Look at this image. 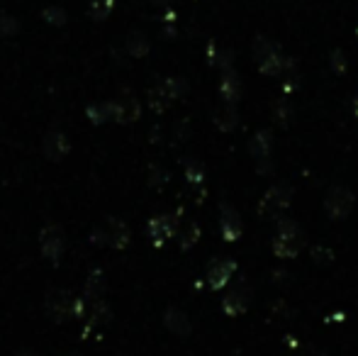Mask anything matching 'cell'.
Wrapping results in <instances>:
<instances>
[{
	"instance_id": "30bf717a",
	"label": "cell",
	"mask_w": 358,
	"mask_h": 356,
	"mask_svg": "<svg viewBox=\"0 0 358 356\" xmlns=\"http://www.w3.org/2000/svg\"><path fill=\"white\" fill-rule=\"evenodd\" d=\"M234 271H236V264L231 262V259H215L208 266V276H205V278H208V285L213 290H222L229 283Z\"/></svg>"
},
{
	"instance_id": "7a4b0ae2",
	"label": "cell",
	"mask_w": 358,
	"mask_h": 356,
	"mask_svg": "<svg viewBox=\"0 0 358 356\" xmlns=\"http://www.w3.org/2000/svg\"><path fill=\"white\" fill-rule=\"evenodd\" d=\"M88 239L95 247H113L117 252H122L132 242V232H129V227L120 218H108L90 232Z\"/></svg>"
},
{
	"instance_id": "8992f818",
	"label": "cell",
	"mask_w": 358,
	"mask_h": 356,
	"mask_svg": "<svg viewBox=\"0 0 358 356\" xmlns=\"http://www.w3.org/2000/svg\"><path fill=\"white\" fill-rule=\"evenodd\" d=\"M354 193L346 185H334L324 198V210L331 220H346L354 210Z\"/></svg>"
},
{
	"instance_id": "f546056e",
	"label": "cell",
	"mask_w": 358,
	"mask_h": 356,
	"mask_svg": "<svg viewBox=\"0 0 358 356\" xmlns=\"http://www.w3.org/2000/svg\"><path fill=\"white\" fill-rule=\"evenodd\" d=\"M331 66L339 69V71H344V54L336 52V54H334V59H331Z\"/></svg>"
},
{
	"instance_id": "1f68e13d",
	"label": "cell",
	"mask_w": 358,
	"mask_h": 356,
	"mask_svg": "<svg viewBox=\"0 0 358 356\" xmlns=\"http://www.w3.org/2000/svg\"><path fill=\"white\" fill-rule=\"evenodd\" d=\"M17 356H42V354H34V352H27V349H24V352H20Z\"/></svg>"
},
{
	"instance_id": "e0dca14e",
	"label": "cell",
	"mask_w": 358,
	"mask_h": 356,
	"mask_svg": "<svg viewBox=\"0 0 358 356\" xmlns=\"http://www.w3.org/2000/svg\"><path fill=\"white\" fill-rule=\"evenodd\" d=\"M88 113V120L93 124H105V122H113L115 120V100H105V103H95L85 108Z\"/></svg>"
},
{
	"instance_id": "ac0fdd59",
	"label": "cell",
	"mask_w": 358,
	"mask_h": 356,
	"mask_svg": "<svg viewBox=\"0 0 358 356\" xmlns=\"http://www.w3.org/2000/svg\"><path fill=\"white\" fill-rule=\"evenodd\" d=\"M271 147H273V139H271L268 132H256L254 139L249 142V152L254 154L256 159H259V164L261 162H268Z\"/></svg>"
},
{
	"instance_id": "3957f363",
	"label": "cell",
	"mask_w": 358,
	"mask_h": 356,
	"mask_svg": "<svg viewBox=\"0 0 358 356\" xmlns=\"http://www.w3.org/2000/svg\"><path fill=\"white\" fill-rule=\"evenodd\" d=\"M305 247V234H302L300 225L292 220H280L278 234L273 239V254L280 259H295Z\"/></svg>"
},
{
	"instance_id": "2e32d148",
	"label": "cell",
	"mask_w": 358,
	"mask_h": 356,
	"mask_svg": "<svg viewBox=\"0 0 358 356\" xmlns=\"http://www.w3.org/2000/svg\"><path fill=\"white\" fill-rule=\"evenodd\" d=\"M105 288H108V283H105V273L100 269H93L88 273V280H85V293H83V298L88 300V303L103 300Z\"/></svg>"
},
{
	"instance_id": "ffe728a7",
	"label": "cell",
	"mask_w": 358,
	"mask_h": 356,
	"mask_svg": "<svg viewBox=\"0 0 358 356\" xmlns=\"http://www.w3.org/2000/svg\"><path fill=\"white\" fill-rule=\"evenodd\" d=\"M171 100H173V95L169 93V88H166L164 81L156 83V86L149 90V105H151V110H156V113H164V110L171 105Z\"/></svg>"
},
{
	"instance_id": "484cf974",
	"label": "cell",
	"mask_w": 358,
	"mask_h": 356,
	"mask_svg": "<svg viewBox=\"0 0 358 356\" xmlns=\"http://www.w3.org/2000/svg\"><path fill=\"white\" fill-rule=\"evenodd\" d=\"M185 178H188V183H203V178H205L203 164L195 162V159H188V162H185Z\"/></svg>"
},
{
	"instance_id": "cb8c5ba5",
	"label": "cell",
	"mask_w": 358,
	"mask_h": 356,
	"mask_svg": "<svg viewBox=\"0 0 358 356\" xmlns=\"http://www.w3.org/2000/svg\"><path fill=\"white\" fill-rule=\"evenodd\" d=\"M261 73H266V76H278L280 71H283V57H280V52L271 54L268 59H264V62L259 64Z\"/></svg>"
},
{
	"instance_id": "83f0119b",
	"label": "cell",
	"mask_w": 358,
	"mask_h": 356,
	"mask_svg": "<svg viewBox=\"0 0 358 356\" xmlns=\"http://www.w3.org/2000/svg\"><path fill=\"white\" fill-rule=\"evenodd\" d=\"M17 29H20V22L13 15H8V13L0 15V37H13Z\"/></svg>"
},
{
	"instance_id": "52a82bcc",
	"label": "cell",
	"mask_w": 358,
	"mask_h": 356,
	"mask_svg": "<svg viewBox=\"0 0 358 356\" xmlns=\"http://www.w3.org/2000/svg\"><path fill=\"white\" fill-rule=\"evenodd\" d=\"M71 152V142L62 129H52V132L44 134L42 139V154L49 162H64Z\"/></svg>"
},
{
	"instance_id": "4316f807",
	"label": "cell",
	"mask_w": 358,
	"mask_h": 356,
	"mask_svg": "<svg viewBox=\"0 0 358 356\" xmlns=\"http://www.w3.org/2000/svg\"><path fill=\"white\" fill-rule=\"evenodd\" d=\"M113 5H115V0H105V3L103 0H93V3H90V15H93L98 22H103L110 10H113Z\"/></svg>"
},
{
	"instance_id": "ba28073f",
	"label": "cell",
	"mask_w": 358,
	"mask_h": 356,
	"mask_svg": "<svg viewBox=\"0 0 358 356\" xmlns=\"http://www.w3.org/2000/svg\"><path fill=\"white\" fill-rule=\"evenodd\" d=\"M146 232H149L151 242H154L156 247H161L166 239L178 234V220H176L173 215H156V218H151L149 225H146Z\"/></svg>"
},
{
	"instance_id": "9c48e42d",
	"label": "cell",
	"mask_w": 358,
	"mask_h": 356,
	"mask_svg": "<svg viewBox=\"0 0 358 356\" xmlns=\"http://www.w3.org/2000/svg\"><path fill=\"white\" fill-rule=\"evenodd\" d=\"M139 115H142V105L134 98V93L124 90V93H120L117 98H115V122L129 124V122H134V120H139Z\"/></svg>"
},
{
	"instance_id": "603a6c76",
	"label": "cell",
	"mask_w": 358,
	"mask_h": 356,
	"mask_svg": "<svg viewBox=\"0 0 358 356\" xmlns=\"http://www.w3.org/2000/svg\"><path fill=\"white\" fill-rule=\"evenodd\" d=\"M278 52V47H275L273 42H268L266 37H256L254 39V59H256V64H261L264 59H268L271 54H275Z\"/></svg>"
},
{
	"instance_id": "d6986e66",
	"label": "cell",
	"mask_w": 358,
	"mask_h": 356,
	"mask_svg": "<svg viewBox=\"0 0 358 356\" xmlns=\"http://www.w3.org/2000/svg\"><path fill=\"white\" fill-rule=\"evenodd\" d=\"M124 49H127V54L132 59H144L146 54H149L151 44H149V39H146L144 32H129L127 42H124Z\"/></svg>"
},
{
	"instance_id": "d6a6232c",
	"label": "cell",
	"mask_w": 358,
	"mask_h": 356,
	"mask_svg": "<svg viewBox=\"0 0 358 356\" xmlns=\"http://www.w3.org/2000/svg\"><path fill=\"white\" fill-rule=\"evenodd\" d=\"M354 108H356V115H358V98H356V103H354Z\"/></svg>"
},
{
	"instance_id": "6da1fadb",
	"label": "cell",
	"mask_w": 358,
	"mask_h": 356,
	"mask_svg": "<svg viewBox=\"0 0 358 356\" xmlns=\"http://www.w3.org/2000/svg\"><path fill=\"white\" fill-rule=\"evenodd\" d=\"M44 310L57 325H64L69 320H83L88 313V300L83 295H73L66 288H52L44 295Z\"/></svg>"
},
{
	"instance_id": "7c38bea8",
	"label": "cell",
	"mask_w": 358,
	"mask_h": 356,
	"mask_svg": "<svg viewBox=\"0 0 358 356\" xmlns=\"http://www.w3.org/2000/svg\"><path fill=\"white\" fill-rule=\"evenodd\" d=\"M113 318V310L105 300H95V303H88V313H85V327H83V337H88L95 327L105 325Z\"/></svg>"
},
{
	"instance_id": "4dcf8cb0",
	"label": "cell",
	"mask_w": 358,
	"mask_h": 356,
	"mask_svg": "<svg viewBox=\"0 0 358 356\" xmlns=\"http://www.w3.org/2000/svg\"><path fill=\"white\" fill-rule=\"evenodd\" d=\"M302 356H324V354H322V352H317V349H307V352L302 354Z\"/></svg>"
},
{
	"instance_id": "277c9868",
	"label": "cell",
	"mask_w": 358,
	"mask_h": 356,
	"mask_svg": "<svg viewBox=\"0 0 358 356\" xmlns=\"http://www.w3.org/2000/svg\"><path fill=\"white\" fill-rule=\"evenodd\" d=\"M39 252L47 262H52L54 266H59L66 252V237H64V229L59 225H47L39 232Z\"/></svg>"
},
{
	"instance_id": "f1b7e54d",
	"label": "cell",
	"mask_w": 358,
	"mask_h": 356,
	"mask_svg": "<svg viewBox=\"0 0 358 356\" xmlns=\"http://www.w3.org/2000/svg\"><path fill=\"white\" fill-rule=\"evenodd\" d=\"M312 259H315V262H320V264H329L331 259H334V254H331L329 249H324V247H315V249H312Z\"/></svg>"
},
{
	"instance_id": "7402d4cb",
	"label": "cell",
	"mask_w": 358,
	"mask_h": 356,
	"mask_svg": "<svg viewBox=\"0 0 358 356\" xmlns=\"http://www.w3.org/2000/svg\"><path fill=\"white\" fill-rule=\"evenodd\" d=\"M42 20L52 27H64L69 22V13L59 5H49V8L42 10Z\"/></svg>"
},
{
	"instance_id": "4fadbf2b",
	"label": "cell",
	"mask_w": 358,
	"mask_h": 356,
	"mask_svg": "<svg viewBox=\"0 0 358 356\" xmlns=\"http://www.w3.org/2000/svg\"><path fill=\"white\" fill-rule=\"evenodd\" d=\"M164 325H166V329H169L171 334H176V337H188V334L193 332V322H190V318L178 308L166 310V313H164Z\"/></svg>"
},
{
	"instance_id": "5b68a950",
	"label": "cell",
	"mask_w": 358,
	"mask_h": 356,
	"mask_svg": "<svg viewBox=\"0 0 358 356\" xmlns=\"http://www.w3.org/2000/svg\"><path fill=\"white\" fill-rule=\"evenodd\" d=\"M290 200H292V188L287 183H278L264 193V198H261V203H259V210L264 218H278V215H283L287 210Z\"/></svg>"
},
{
	"instance_id": "d4e9b609",
	"label": "cell",
	"mask_w": 358,
	"mask_h": 356,
	"mask_svg": "<svg viewBox=\"0 0 358 356\" xmlns=\"http://www.w3.org/2000/svg\"><path fill=\"white\" fill-rule=\"evenodd\" d=\"M200 239V227H198V222H190L188 227L183 229V232L178 234V244H180V249H190L195 242Z\"/></svg>"
},
{
	"instance_id": "8fae6325",
	"label": "cell",
	"mask_w": 358,
	"mask_h": 356,
	"mask_svg": "<svg viewBox=\"0 0 358 356\" xmlns=\"http://www.w3.org/2000/svg\"><path fill=\"white\" fill-rule=\"evenodd\" d=\"M249 303H251V290L246 288V285H236L231 293L224 295V300H222V310H224L227 315H231V318H236V315L246 313Z\"/></svg>"
},
{
	"instance_id": "44dd1931",
	"label": "cell",
	"mask_w": 358,
	"mask_h": 356,
	"mask_svg": "<svg viewBox=\"0 0 358 356\" xmlns=\"http://www.w3.org/2000/svg\"><path fill=\"white\" fill-rule=\"evenodd\" d=\"M236 122H239V115H236L234 105H224V108H220L215 113V124L222 132H231L236 127Z\"/></svg>"
},
{
	"instance_id": "5bb4252c",
	"label": "cell",
	"mask_w": 358,
	"mask_h": 356,
	"mask_svg": "<svg viewBox=\"0 0 358 356\" xmlns=\"http://www.w3.org/2000/svg\"><path fill=\"white\" fill-rule=\"evenodd\" d=\"M220 227H222V237L227 242H236L241 237V218L231 205H222V215H220Z\"/></svg>"
},
{
	"instance_id": "9a60e30c",
	"label": "cell",
	"mask_w": 358,
	"mask_h": 356,
	"mask_svg": "<svg viewBox=\"0 0 358 356\" xmlns=\"http://www.w3.org/2000/svg\"><path fill=\"white\" fill-rule=\"evenodd\" d=\"M220 93L227 100V105H234L241 98V81L234 73V69L229 71H222V81H220Z\"/></svg>"
},
{
	"instance_id": "836d02e7",
	"label": "cell",
	"mask_w": 358,
	"mask_h": 356,
	"mask_svg": "<svg viewBox=\"0 0 358 356\" xmlns=\"http://www.w3.org/2000/svg\"><path fill=\"white\" fill-rule=\"evenodd\" d=\"M66 356H80V354H66Z\"/></svg>"
}]
</instances>
